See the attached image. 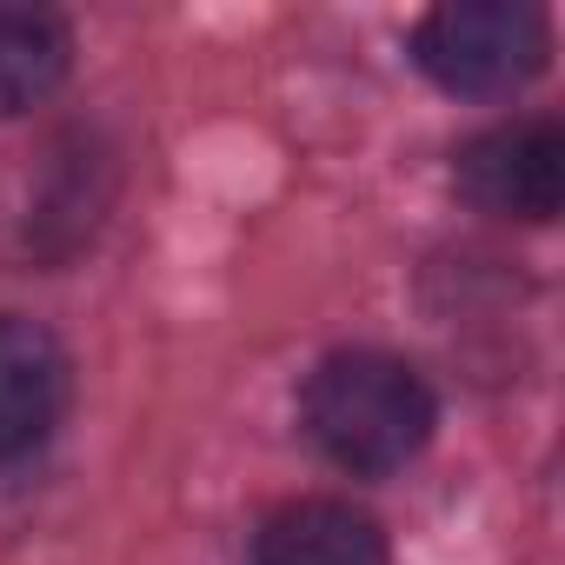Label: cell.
<instances>
[{
    "mask_svg": "<svg viewBox=\"0 0 565 565\" xmlns=\"http://www.w3.org/2000/svg\"><path fill=\"white\" fill-rule=\"evenodd\" d=\"M552 54V21L525 0H452L433 8L413 34V61L433 87L492 100L525 87Z\"/></svg>",
    "mask_w": 565,
    "mask_h": 565,
    "instance_id": "2",
    "label": "cell"
},
{
    "mask_svg": "<svg viewBox=\"0 0 565 565\" xmlns=\"http://www.w3.org/2000/svg\"><path fill=\"white\" fill-rule=\"evenodd\" d=\"M452 186L492 220L545 226L565 206V127L532 114V120H499L472 134L452 160Z\"/></svg>",
    "mask_w": 565,
    "mask_h": 565,
    "instance_id": "3",
    "label": "cell"
},
{
    "mask_svg": "<svg viewBox=\"0 0 565 565\" xmlns=\"http://www.w3.org/2000/svg\"><path fill=\"white\" fill-rule=\"evenodd\" d=\"M253 565H386V532L340 499H300L259 525Z\"/></svg>",
    "mask_w": 565,
    "mask_h": 565,
    "instance_id": "5",
    "label": "cell"
},
{
    "mask_svg": "<svg viewBox=\"0 0 565 565\" xmlns=\"http://www.w3.org/2000/svg\"><path fill=\"white\" fill-rule=\"evenodd\" d=\"M67 406V353L41 320L0 313V459L34 452Z\"/></svg>",
    "mask_w": 565,
    "mask_h": 565,
    "instance_id": "4",
    "label": "cell"
},
{
    "mask_svg": "<svg viewBox=\"0 0 565 565\" xmlns=\"http://www.w3.org/2000/svg\"><path fill=\"white\" fill-rule=\"evenodd\" d=\"M300 419L340 472L386 479L433 439L439 406L399 353L347 347V353H327L313 366V380L300 393Z\"/></svg>",
    "mask_w": 565,
    "mask_h": 565,
    "instance_id": "1",
    "label": "cell"
},
{
    "mask_svg": "<svg viewBox=\"0 0 565 565\" xmlns=\"http://www.w3.org/2000/svg\"><path fill=\"white\" fill-rule=\"evenodd\" d=\"M74 67V34L47 8H8L0 0V120L41 107Z\"/></svg>",
    "mask_w": 565,
    "mask_h": 565,
    "instance_id": "6",
    "label": "cell"
}]
</instances>
